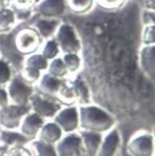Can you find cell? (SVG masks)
Returning a JSON list of instances; mask_svg holds the SVG:
<instances>
[{
  "mask_svg": "<svg viewBox=\"0 0 155 156\" xmlns=\"http://www.w3.org/2000/svg\"><path fill=\"white\" fill-rule=\"evenodd\" d=\"M65 82V79H59V78L53 77L52 75L41 74L37 82V90L38 93L43 95L50 96V97H56V94L60 89L61 84Z\"/></svg>",
  "mask_w": 155,
  "mask_h": 156,
  "instance_id": "obj_14",
  "label": "cell"
},
{
  "mask_svg": "<svg viewBox=\"0 0 155 156\" xmlns=\"http://www.w3.org/2000/svg\"><path fill=\"white\" fill-rule=\"evenodd\" d=\"M47 71L48 74L52 75L53 77L59 78V79H65V77L69 76V72H68L61 57H56V58L50 60Z\"/></svg>",
  "mask_w": 155,
  "mask_h": 156,
  "instance_id": "obj_22",
  "label": "cell"
},
{
  "mask_svg": "<svg viewBox=\"0 0 155 156\" xmlns=\"http://www.w3.org/2000/svg\"><path fill=\"white\" fill-rule=\"evenodd\" d=\"M134 2H137V3H140V4H143V2H145V0H133Z\"/></svg>",
  "mask_w": 155,
  "mask_h": 156,
  "instance_id": "obj_37",
  "label": "cell"
},
{
  "mask_svg": "<svg viewBox=\"0 0 155 156\" xmlns=\"http://www.w3.org/2000/svg\"><path fill=\"white\" fill-rule=\"evenodd\" d=\"M155 15H154V11L152 10H146L143 12V23L146 24H154L155 22Z\"/></svg>",
  "mask_w": 155,
  "mask_h": 156,
  "instance_id": "obj_33",
  "label": "cell"
},
{
  "mask_svg": "<svg viewBox=\"0 0 155 156\" xmlns=\"http://www.w3.org/2000/svg\"><path fill=\"white\" fill-rule=\"evenodd\" d=\"M53 38L56 40L61 53H80L83 49L76 30L67 22H61Z\"/></svg>",
  "mask_w": 155,
  "mask_h": 156,
  "instance_id": "obj_2",
  "label": "cell"
},
{
  "mask_svg": "<svg viewBox=\"0 0 155 156\" xmlns=\"http://www.w3.org/2000/svg\"><path fill=\"white\" fill-rule=\"evenodd\" d=\"M61 21L58 18H43L40 17L34 23L33 27L38 32L42 39H50L54 37L57 29Z\"/></svg>",
  "mask_w": 155,
  "mask_h": 156,
  "instance_id": "obj_16",
  "label": "cell"
},
{
  "mask_svg": "<svg viewBox=\"0 0 155 156\" xmlns=\"http://www.w3.org/2000/svg\"><path fill=\"white\" fill-rule=\"evenodd\" d=\"M61 59L69 72V75L76 74L80 70L83 62H81V57L79 56V53H63Z\"/></svg>",
  "mask_w": 155,
  "mask_h": 156,
  "instance_id": "obj_24",
  "label": "cell"
},
{
  "mask_svg": "<svg viewBox=\"0 0 155 156\" xmlns=\"http://www.w3.org/2000/svg\"><path fill=\"white\" fill-rule=\"evenodd\" d=\"M54 146L57 156H81L85 154L81 137L76 132L65 133V136L61 137Z\"/></svg>",
  "mask_w": 155,
  "mask_h": 156,
  "instance_id": "obj_8",
  "label": "cell"
},
{
  "mask_svg": "<svg viewBox=\"0 0 155 156\" xmlns=\"http://www.w3.org/2000/svg\"><path fill=\"white\" fill-rule=\"evenodd\" d=\"M15 45L22 54H32L39 50L42 45V38L33 27L20 30L15 37Z\"/></svg>",
  "mask_w": 155,
  "mask_h": 156,
  "instance_id": "obj_7",
  "label": "cell"
},
{
  "mask_svg": "<svg viewBox=\"0 0 155 156\" xmlns=\"http://www.w3.org/2000/svg\"><path fill=\"white\" fill-rule=\"evenodd\" d=\"M140 69L150 79L155 77V45H143L139 54Z\"/></svg>",
  "mask_w": 155,
  "mask_h": 156,
  "instance_id": "obj_13",
  "label": "cell"
},
{
  "mask_svg": "<svg viewBox=\"0 0 155 156\" xmlns=\"http://www.w3.org/2000/svg\"><path fill=\"white\" fill-rule=\"evenodd\" d=\"M143 5L145 6L146 10H155V1L154 0H145V2L143 3Z\"/></svg>",
  "mask_w": 155,
  "mask_h": 156,
  "instance_id": "obj_35",
  "label": "cell"
},
{
  "mask_svg": "<svg viewBox=\"0 0 155 156\" xmlns=\"http://www.w3.org/2000/svg\"><path fill=\"white\" fill-rule=\"evenodd\" d=\"M119 156H129V155H128L126 151L124 150V151H122V153H120V154H119Z\"/></svg>",
  "mask_w": 155,
  "mask_h": 156,
  "instance_id": "obj_36",
  "label": "cell"
},
{
  "mask_svg": "<svg viewBox=\"0 0 155 156\" xmlns=\"http://www.w3.org/2000/svg\"><path fill=\"white\" fill-rule=\"evenodd\" d=\"M13 77L12 66L4 59L0 58V87H5Z\"/></svg>",
  "mask_w": 155,
  "mask_h": 156,
  "instance_id": "obj_29",
  "label": "cell"
},
{
  "mask_svg": "<svg viewBox=\"0 0 155 156\" xmlns=\"http://www.w3.org/2000/svg\"><path fill=\"white\" fill-rule=\"evenodd\" d=\"M16 13L9 6H0V32H8L16 23Z\"/></svg>",
  "mask_w": 155,
  "mask_h": 156,
  "instance_id": "obj_21",
  "label": "cell"
},
{
  "mask_svg": "<svg viewBox=\"0 0 155 156\" xmlns=\"http://www.w3.org/2000/svg\"><path fill=\"white\" fill-rule=\"evenodd\" d=\"M45 119L40 117L35 112L30 111L22 118L19 126V132L30 139H35L42 126L44 125Z\"/></svg>",
  "mask_w": 155,
  "mask_h": 156,
  "instance_id": "obj_12",
  "label": "cell"
},
{
  "mask_svg": "<svg viewBox=\"0 0 155 156\" xmlns=\"http://www.w3.org/2000/svg\"><path fill=\"white\" fill-rule=\"evenodd\" d=\"M60 49H59L58 44H57L56 40L53 37L47 39L44 43L41 45V54L44 58L48 60H52V59L56 58L60 54Z\"/></svg>",
  "mask_w": 155,
  "mask_h": 156,
  "instance_id": "obj_26",
  "label": "cell"
},
{
  "mask_svg": "<svg viewBox=\"0 0 155 156\" xmlns=\"http://www.w3.org/2000/svg\"><path fill=\"white\" fill-rule=\"evenodd\" d=\"M5 156H33V154L26 146H15L8 149Z\"/></svg>",
  "mask_w": 155,
  "mask_h": 156,
  "instance_id": "obj_31",
  "label": "cell"
},
{
  "mask_svg": "<svg viewBox=\"0 0 155 156\" xmlns=\"http://www.w3.org/2000/svg\"><path fill=\"white\" fill-rule=\"evenodd\" d=\"M56 99L60 104H65L67 105H73L76 104V96H75V93L70 82L65 81L61 84L60 89L56 94Z\"/></svg>",
  "mask_w": 155,
  "mask_h": 156,
  "instance_id": "obj_23",
  "label": "cell"
},
{
  "mask_svg": "<svg viewBox=\"0 0 155 156\" xmlns=\"http://www.w3.org/2000/svg\"><path fill=\"white\" fill-rule=\"evenodd\" d=\"M67 9V0H41L35 6L36 12L43 18H59Z\"/></svg>",
  "mask_w": 155,
  "mask_h": 156,
  "instance_id": "obj_10",
  "label": "cell"
},
{
  "mask_svg": "<svg viewBox=\"0 0 155 156\" xmlns=\"http://www.w3.org/2000/svg\"><path fill=\"white\" fill-rule=\"evenodd\" d=\"M79 129L83 131L104 133L115 127L116 119L107 110L95 105H83L78 107Z\"/></svg>",
  "mask_w": 155,
  "mask_h": 156,
  "instance_id": "obj_1",
  "label": "cell"
},
{
  "mask_svg": "<svg viewBox=\"0 0 155 156\" xmlns=\"http://www.w3.org/2000/svg\"><path fill=\"white\" fill-rule=\"evenodd\" d=\"M9 104H10V100H9L8 92L3 87H0V108L5 107Z\"/></svg>",
  "mask_w": 155,
  "mask_h": 156,
  "instance_id": "obj_34",
  "label": "cell"
},
{
  "mask_svg": "<svg viewBox=\"0 0 155 156\" xmlns=\"http://www.w3.org/2000/svg\"><path fill=\"white\" fill-rule=\"evenodd\" d=\"M32 139L28 138L20 132H16L15 130L0 129V144H4L8 148L15 146H26Z\"/></svg>",
  "mask_w": 155,
  "mask_h": 156,
  "instance_id": "obj_19",
  "label": "cell"
},
{
  "mask_svg": "<svg viewBox=\"0 0 155 156\" xmlns=\"http://www.w3.org/2000/svg\"><path fill=\"white\" fill-rule=\"evenodd\" d=\"M116 156H119V154H117V155H116Z\"/></svg>",
  "mask_w": 155,
  "mask_h": 156,
  "instance_id": "obj_39",
  "label": "cell"
},
{
  "mask_svg": "<svg viewBox=\"0 0 155 156\" xmlns=\"http://www.w3.org/2000/svg\"><path fill=\"white\" fill-rule=\"evenodd\" d=\"M31 111L35 112L43 119L53 118L62 108V105L58 100L52 99V97L40 93H34L30 99Z\"/></svg>",
  "mask_w": 155,
  "mask_h": 156,
  "instance_id": "obj_6",
  "label": "cell"
},
{
  "mask_svg": "<svg viewBox=\"0 0 155 156\" xmlns=\"http://www.w3.org/2000/svg\"><path fill=\"white\" fill-rule=\"evenodd\" d=\"M81 156H86V154H83V155H81Z\"/></svg>",
  "mask_w": 155,
  "mask_h": 156,
  "instance_id": "obj_38",
  "label": "cell"
},
{
  "mask_svg": "<svg viewBox=\"0 0 155 156\" xmlns=\"http://www.w3.org/2000/svg\"><path fill=\"white\" fill-rule=\"evenodd\" d=\"M99 6L106 9V10H116L124 5L126 0H95Z\"/></svg>",
  "mask_w": 155,
  "mask_h": 156,
  "instance_id": "obj_32",
  "label": "cell"
},
{
  "mask_svg": "<svg viewBox=\"0 0 155 156\" xmlns=\"http://www.w3.org/2000/svg\"><path fill=\"white\" fill-rule=\"evenodd\" d=\"M67 4L74 13L85 14L92 10L95 0H67Z\"/></svg>",
  "mask_w": 155,
  "mask_h": 156,
  "instance_id": "obj_27",
  "label": "cell"
},
{
  "mask_svg": "<svg viewBox=\"0 0 155 156\" xmlns=\"http://www.w3.org/2000/svg\"><path fill=\"white\" fill-rule=\"evenodd\" d=\"M23 66H28L31 68H34L39 71H47L48 66H49V60L42 56L41 53H32L28 55L26 59L24 60Z\"/></svg>",
  "mask_w": 155,
  "mask_h": 156,
  "instance_id": "obj_25",
  "label": "cell"
},
{
  "mask_svg": "<svg viewBox=\"0 0 155 156\" xmlns=\"http://www.w3.org/2000/svg\"><path fill=\"white\" fill-rule=\"evenodd\" d=\"M29 144L33 156H57L54 144H47L40 139H32Z\"/></svg>",
  "mask_w": 155,
  "mask_h": 156,
  "instance_id": "obj_20",
  "label": "cell"
},
{
  "mask_svg": "<svg viewBox=\"0 0 155 156\" xmlns=\"http://www.w3.org/2000/svg\"><path fill=\"white\" fill-rule=\"evenodd\" d=\"M71 87L73 88V91L76 96V102L79 105L91 104V93L88 84L85 81L80 75H77L74 79L71 80Z\"/></svg>",
  "mask_w": 155,
  "mask_h": 156,
  "instance_id": "obj_18",
  "label": "cell"
},
{
  "mask_svg": "<svg viewBox=\"0 0 155 156\" xmlns=\"http://www.w3.org/2000/svg\"><path fill=\"white\" fill-rule=\"evenodd\" d=\"M53 121L62 130L63 133L75 132L79 129L78 107L73 105L61 108L53 117Z\"/></svg>",
  "mask_w": 155,
  "mask_h": 156,
  "instance_id": "obj_9",
  "label": "cell"
},
{
  "mask_svg": "<svg viewBox=\"0 0 155 156\" xmlns=\"http://www.w3.org/2000/svg\"><path fill=\"white\" fill-rule=\"evenodd\" d=\"M143 45H154L155 43V24H146L141 35Z\"/></svg>",
  "mask_w": 155,
  "mask_h": 156,
  "instance_id": "obj_30",
  "label": "cell"
},
{
  "mask_svg": "<svg viewBox=\"0 0 155 156\" xmlns=\"http://www.w3.org/2000/svg\"><path fill=\"white\" fill-rule=\"evenodd\" d=\"M31 111L29 105L9 104L0 108V127L5 130H15L19 128L20 122L26 114Z\"/></svg>",
  "mask_w": 155,
  "mask_h": 156,
  "instance_id": "obj_5",
  "label": "cell"
},
{
  "mask_svg": "<svg viewBox=\"0 0 155 156\" xmlns=\"http://www.w3.org/2000/svg\"><path fill=\"white\" fill-rule=\"evenodd\" d=\"M20 75H21V77L26 82L34 84V83H37L39 78L41 77V71L36 70V69L31 68V66H22L21 71H20Z\"/></svg>",
  "mask_w": 155,
  "mask_h": 156,
  "instance_id": "obj_28",
  "label": "cell"
},
{
  "mask_svg": "<svg viewBox=\"0 0 155 156\" xmlns=\"http://www.w3.org/2000/svg\"><path fill=\"white\" fill-rule=\"evenodd\" d=\"M120 143L122 138L119 131L114 127L102 136V140L95 156H116L120 148Z\"/></svg>",
  "mask_w": 155,
  "mask_h": 156,
  "instance_id": "obj_11",
  "label": "cell"
},
{
  "mask_svg": "<svg viewBox=\"0 0 155 156\" xmlns=\"http://www.w3.org/2000/svg\"><path fill=\"white\" fill-rule=\"evenodd\" d=\"M125 151L129 156H154L153 135L139 131L130 138Z\"/></svg>",
  "mask_w": 155,
  "mask_h": 156,
  "instance_id": "obj_4",
  "label": "cell"
},
{
  "mask_svg": "<svg viewBox=\"0 0 155 156\" xmlns=\"http://www.w3.org/2000/svg\"><path fill=\"white\" fill-rule=\"evenodd\" d=\"M63 136V132L54 121L44 122L42 128L40 129L37 137L38 139L44 141L50 144H55L60 140V138Z\"/></svg>",
  "mask_w": 155,
  "mask_h": 156,
  "instance_id": "obj_17",
  "label": "cell"
},
{
  "mask_svg": "<svg viewBox=\"0 0 155 156\" xmlns=\"http://www.w3.org/2000/svg\"><path fill=\"white\" fill-rule=\"evenodd\" d=\"M78 133L81 137V144H83L85 154L86 156L96 155L104 135L101 133L92 132V131H83V130H80Z\"/></svg>",
  "mask_w": 155,
  "mask_h": 156,
  "instance_id": "obj_15",
  "label": "cell"
},
{
  "mask_svg": "<svg viewBox=\"0 0 155 156\" xmlns=\"http://www.w3.org/2000/svg\"><path fill=\"white\" fill-rule=\"evenodd\" d=\"M10 104L13 105H29L32 95L35 93L33 84L26 82L21 75H15L6 84Z\"/></svg>",
  "mask_w": 155,
  "mask_h": 156,
  "instance_id": "obj_3",
  "label": "cell"
}]
</instances>
